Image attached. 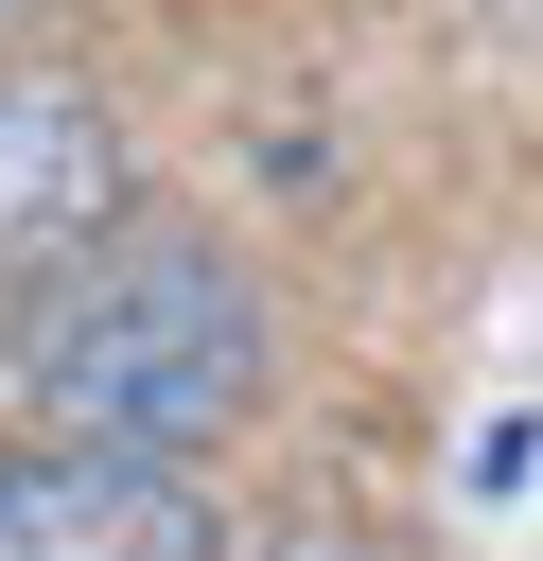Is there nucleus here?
<instances>
[{
	"label": "nucleus",
	"mask_w": 543,
	"mask_h": 561,
	"mask_svg": "<svg viewBox=\"0 0 543 561\" xmlns=\"http://www.w3.org/2000/svg\"><path fill=\"white\" fill-rule=\"evenodd\" d=\"M123 193H140L123 123H105L70 70H0V263H53V245H88Z\"/></svg>",
	"instance_id": "obj_3"
},
{
	"label": "nucleus",
	"mask_w": 543,
	"mask_h": 561,
	"mask_svg": "<svg viewBox=\"0 0 543 561\" xmlns=\"http://www.w3.org/2000/svg\"><path fill=\"white\" fill-rule=\"evenodd\" d=\"M0 561H210L193 456H140V438H53V421H18V438H0Z\"/></svg>",
	"instance_id": "obj_2"
},
{
	"label": "nucleus",
	"mask_w": 543,
	"mask_h": 561,
	"mask_svg": "<svg viewBox=\"0 0 543 561\" xmlns=\"http://www.w3.org/2000/svg\"><path fill=\"white\" fill-rule=\"evenodd\" d=\"M280 386V316L210 228H88L18 280L0 316V403L53 438H140V456H210L245 403Z\"/></svg>",
	"instance_id": "obj_1"
}]
</instances>
